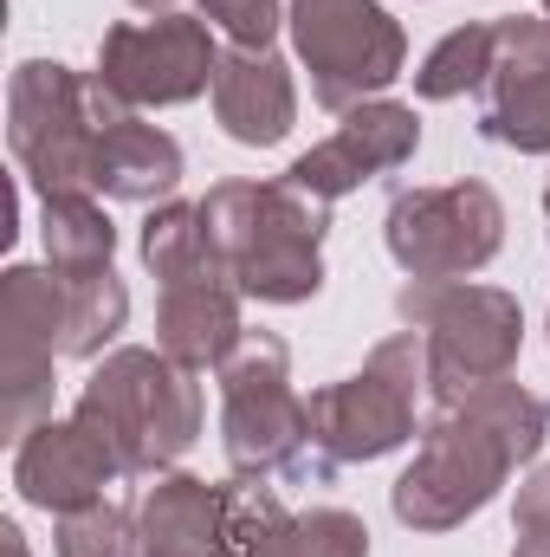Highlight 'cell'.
I'll use <instances>...</instances> for the list:
<instances>
[{
    "mask_svg": "<svg viewBox=\"0 0 550 557\" xmlns=\"http://www.w3.org/2000/svg\"><path fill=\"white\" fill-rule=\"evenodd\" d=\"M285 26L324 111H357L383 98L409 65V33L383 0H291Z\"/></svg>",
    "mask_w": 550,
    "mask_h": 557,
    "instance_id": "ba28073f",
    "label": "cell"
},
{
    "mask_svg": "<svg viewBox=\"0 0 550 557\" xmlns=\"http://www.w3.org/2000/svg\"><path fill=\"white\" fill-rule=\"evenodd\" d=\"M39 234H46V267L59 278L104 273L117 260V221L104 214L98 195H46L39 201Z\"/></svg>",
    "mask_w": 550,
    "mask_h": 557,
    "instance_id": "d6986e66",
    "label": "cell"
},
{
    "mask_svg": "<svg viewBox=\"0 0 550 557\" xmlns=\"http://www.w3.org/2000/svg\"><path fill=\"white\" fill-rule=\"evenodd\" d=\"M59 285H65V357H78V363L104 357V344H111V337L124 331V318H130V292H124L117 267L59 278Z\"/></svg>",
    "mask_w": 550,
    "mask_h": 557,
    "instance_id": "7402d4cb",
    "label": "cell"
},
{
    "mask_svg": "<svg viewBox=\"0 0 550 557\" xmlns=\"http://www.w3.org/2000/svg\"><path fill=\"white\" fill-rule=\"evenodd\" d=\"M195 7H201L208 26H221L234 46H253V52H266L273 33L285 26V7L278 0H195Z\"/></svg>",
    "mask_w": 550,
    "mask_h": 557,
    "instance_id": "d4e9b609",
    "label": "cell"
},
{
    "mask_svg": "<svg viewBox=\"0 0 550 557\" xmlns=\"http://www.w3.org/2000/svg\"><path fill=\"white\" fill-rule=\"evenodd\" d=\"M117 91L98 72H72L59 59L13 65L7 85V143L20 175L46 195H98V137Z\"/></svg>",
    "mask_w": 550,
    "mask_h": 557,
    "instance_id": "3957f363",
    "label": "cell"
},
{
    "mask_svg": "<svg viewBox=\"0 0 550 557\" xmlns=\"http://www.w3.org/2000/svg\"><path fill=\"white\" fill-rule=\"evenodd\" d=\"M0 552H7V557H33V552H26V532H20V525H0Z\"/></svg>",
    "mask_w": 550,
    "mask_h": 557,
    "instance_id": "4316f807",
    "label": "cell"
},
{
    "mask_svg": "<svg viewBox=\"0 0 550 557\" xmlns=\"http://www.w3.org/2000/svg\"><path fill=\"white\" fill-rule=\"evenodd\" d=\"M214 117L221 131L247 149H273L291 137L298 124V85H291V65L278 59L273 46L253 52V46H234L221 52V72H214Z\"/></svg>",
    "mask_w": 550,
    "mask_h": 557,
    "instance_id": "e0dca14e",
    "label": "cell"
},
{
    "mask_svg": "<svg viewBox=\"0 0 550 557\" xmlns=\"http://www.w3.org/2000/svg\"><path fill=\"white\" fill-rule=\"evenodd\" d=\"M65 357V285L52 267H7L0 278V428L26 441L52 421V363Z\"/></svg>",
    "mask_w": 550,
    "mask_h": 557,
    "instance_id": "30bf717a",
    "label": "cell"
},
{
    "mask_svg": "<svg viewBox=\"0 0 550 557\" xmlns=\"http://www.w3.org/2000/svg\"><path fill=\"white\" fill-rule=\"evenodd\" d=\"M111 480H124V460L111 454V441L98 428H85L78 416L39 421L13 447V486H20V499L39 506V512H52V519L104 499Z\"/></svg>",
    "mask_w": 550,
    "mask_h": 557,
    "instance_id": "9a60e30c",
    "label": "cell"
},
{
    "mask_svg": "<svg viewBox=\"0 0 550 557\" xmlns=\"http://www.w3.org/2000/svg\"><path fill=\"white\" fill-rule=\"evenodd\" d=\"M486 72H492V20H479V26H453V33L421 59L414 91H421L427 104H447V98L479 91Z\"/></svg>",
    "mask_w": 550,
    "mask_h": 557,
    "instance_id": "603a6c76",
    "label": "cell"
},
{
    "mask_svg": "<svg viewBox=\"0 0 550 557\" xmlns=\"http://www.w3.org/2000/svg\"><path fill=\"white\" fill-rule=\"evenodd\" d=\"M214 72H221V52H214V33L208 20L195 13H155V20H124L104 33L98 46V78L124 98V104H188L201 91H214Z\"/></svg>",
    "mask_w": 550,
    "mask_h": 557,
    "instance_id": "8fae6325",
    "label": "cell"
},
{
    "mask_svg": "<svg viewBox=\"0 0 550 557\" xmlns=\"http://www.w3.org/2000/svg\"><path fill=\"white\" fill-rule=\"evenodd\" d=\"M383 240L409 278H466L505 247V201L486 182L402 188L383 214Z\"/></svg>",
    "mask_w": 550,
    "mask_h": 557,
    "instance_id": "9c48e42d",
    "label": "cell"
},
{
    "mask_svg": "<svg viewBox=\"0 0 550 557\" xmlns=\"http://www.w3.org/2000/svg\"><path fill=\"white\" fill-rule=\"evenodd\" d=\"M130 557H247L240 486H208L195 473H162L137 506Z\"/></svg>",
    "mask_w": 550,
    "mask_h": 557,
    "instance_id": "5bb4252c",
    "label": "cell"
},
{
    "mask_svg": "<svg viewBox=\"0 0 550 557\" xmlns=\"http://www.w3.org/2000/svg\"><path fill=\"white\" fill-rule=\"evenodd\" d=\"M512 525H518V532H532V539H550V460L525 473L518 506H512Z\"/></svg>",
    "mask_w": 550,
    "mask_h": 557,
    "instance_id": "484cf974",
    "label": "cell"
},
{
    "mask_svg": "<svg viewBox=\"0 0 550 557\" xmlns=\"http://www.w3.org/2000/svg\"><path fill=\"white\" fill-rule=\"evenodd\" d=\"M182 182V143L142 124L137 104H111L98 137V195L104 201H168Z\"/></svg>",
    "mask_w": 550,
    "mask_h": 557,
    "instance_id": "ac0fdd59",
    "label": "cell"
},
{
    "mask_svg": "<svg viewBox=\"0 0 550 557\" xmlns=\"http://www.w3.org/2000/svg\"><path fill=\"white\" fill-rule=\"evenodd\" d=\"M247 557H370V525L343 506H311V512H285L253 532Z\"/></svg>",
    "mask_w": 550,
    "mask_h": 557,
    "instance_id": "ffe728a7",
    "label": "cell"
},
{
    "mask_svg": "<svg viewBox=\"0 0 550 557\" xmlns=\"http://www.w3.org/2000/svg\"><path fill=\"white\" fill-rule=\"evenodd\" d=\"M479 137L550 156V26L525 13L492 20V72L479 85Z\"/></svg>",
    "mask_w": 550,
    "mask_h": 557,
    "instance_id": "7c38bea8",
    "label": "cell"
},
{
    "mask_svg": "<svg viewBox=\"0 0 550 557\" xmlns=\"http://www.w3.org/2000/svg\"><path fill=\"white\" fill-rule=\"evenodd\" d=\"M142 267L162 278V285L221 273V253H214V240L201 227V201H162L142 221Z\"/></svg>",
    "mask_w": 550,
    "mask_h": 557,
    "instance_id": "44dd1931",
    "label": "cell"
},
{
    "mask_svg": "<svg viewBox=\"0 0 550 557\" xmlns=\"http://www.w3.org/2000/svg\"><path fill=\"white\" fill-rule=\"evenodd\" d=\"M512 557H550V539H532V532H518V552Z\"/></svg>",
    "mask_w": 550,
    "mask_h": 557,
    "instance_id": "83f0119b",
    "label": "cell"
},
{
    "mask_svg": "<svg viewBox=\"0 0 550 557\" xmlns=\"http://www.w3.org/2000/svg\"><path fill=\"white\" fill-rule=\"evenodd\" d=\"M221 376V447L240 480H273V473H324L311 447V403L291 389V350L273 331H247Z\"/></svg>",
    "mask_w": 550,
    "mask_h": 557,
    "instance_id": "5b68a950",
    "label": "cell"
},
{
    "mask_svg": "<svg viewBox=\"0 0 550 557\" xmlns=\"http://www.w3.org/2000/svg\"><path fill=\"white\" fill-rule=\"evenodd\" d=\"M545 331H550V324H545Z\"/></svg>",
    "mask_w": 550,
    "mask_h": 557,
    "instance_id": "1f68e13d",
    "label": "cell"
},
{
    "mask_svg": "<svg viewBox=\"0 0 550 557\" xmlns=\"http://www.w3.org/2000/svg\"><path fill=\"white\" fill-rule=\"evenodd\" d=\"M427 389V337L396 331L370 363L311 396V454L330 467H370L414 441V396Z\"/></svg>",
    "mask_w": 550,
    "mask_h": 557,
    "instance_id": "8992f818",
    "label": "cell"
},
{
    "mask_svg": "<svg viewBox=\"0 0 550 557\" xmlns=\"http://www.w3.org/2000/svg\"><path fill=\"white\" fill-rule=\"evenodd\" d=\"M545 26H550V0H545Z\"/></svg>",
    "mask_w": 550,
    "mask_h": 557,
    "instance_id": "4dcf8cb0",
    "label": "cell"
},
{
    "mask_svg": "<svg viewBox=\"0 0 550 557\" xmlns=\"http://www.w3.org/2000/svg\"><path fill=\"white\" fill-rule=\"evenodd\" d=\"M72 416L111 441L124 473H162L201 434V383L162 350H111L78 389Z\"/></svg>",
    "mask_w": 550,
    "mask_h": 557,
    "instance_id": "277c9868",
    "label": "cell"
},
{
    "mask_svg": "<svg viewBox=\"0 0 550 557\" xmlns=\"http://www.w3.org/2000/svg\"><path fill=\"white\" fill-rule=\"evenodd\" d=\"M130 7H142V13H175V0H130Z\"/></svg>",
    "mask_w": 550,
    "mask_h": 557,
    "instance_id": "f1b7e54d",
    "label": "cell"
},
{
    "mask_svg": "<svg viewBox=\"0 0 550 557\" xmlns=\"http://www.w3.org/2000/svg\"><path fill=\"white\" fill-rule=\"evenodd\" d=\"M545 227H550V182H545Z\"/></svg>",
    "mask_w": 550,
    "mask_h": 557,
    "instance_id": "f546056e",
    "label": "cell"
},
{
    "mask_svg": "<svg viewBox=\"0 0 550 557\" xmlns=\"http://www.w3.org/2000/svg\"><path fill=\"white\" fill-rule=\"evenodd\" d=\"M130 539H137V519L117 499H91L78 512H59L52 552L59 557H130Z\"/></svg>",
    "mask_w": 550,
    "mask_h": 557,
    "instance_id": "cb8c5ba5",
    "label": "cell"
},
{
    "mask_svg": "<svg viewBox=\"0 0 550 557\" xmlns=\"http://www.w3.org/2000/svg\"><path fill=\"white\" fill-rule=\"evenodd\" d=\"M201 227L227 278L260 305H304L324 292L330 201L278 182H214L201 195Z\"/></svg>",
    "mask_w": 550,
    "mask_h": 557,
    "instance_id": "7a4b0ae2",
    "label": "cell"
},
{
    "mask_svg": "<svg viewBox=\"0 0 550 557\" xmlns=\"http://www.w3.org/2000/svg\"><path fill=\"white\" fill-rule=\"evenodd\" d=\"M414 149H421V117H414V104L370 98V104L343 111V124L324 143H311V149L285 169V182L304 188V195H317V201H343L350 188H363V182H376V175L414 162Z\"/></svg>",
    "mask_w": 550,
    "mask_h": 557,
    "instance_id": "4fadbf2b",
    "label": "cell"
},
{
    "mask_svg": "<svg viewBox=\"0 0 550 557\" xmlns=\"http://www.w3.org/2000/svg\"><path fill=\"white\" fill-rule=\"evenodd\" d=\"M240 285L221 273H201V278H175V285H162V305H155V350L162 357H175L182 370H221L227 363V350L247 337V324H240Z\"/></svg>",
    "mask_w": 550,
    "mask_h": 557,
    "instance_id": "2e32d148",
    "label": "cell"
},
{
    "mask_svg": "<svg viewBox=\"0 0 550 557\" xmlns=\"http://www.w3.org/2000/svg\"><path fill=\"white\" fill-rule=\"evenodd\" d=\"M550 434V403L532 396L512 376L473 383L447 403H434V416L421 428L409 473L389 486V506L409 532H453L473 512H486L499 499V486L512 480V467L538 460Z\"/></svg>",
    "mask_w": 550,
    "mask_h": 557,
    "instance_id": "6da1fadb",
    "label": "cell"
},
{
    "mask_svg": "<svg viewBox=\"0 0 550 557\" xmlns=\"http://www.w3.org/2000/svg\"><path fill=\"white\" fill-rule=\"evenodd\" d=\"M402 324L427 337V396L447 403L473 383L512 376L525 344V311L499 285H460V278H414L396 298Z\"/></svg>",
    "mask_w": 550,
    "mask_h": 557,
    "instance_id": "52a82bcc",
    "label": "cell"
}]
</instances>
